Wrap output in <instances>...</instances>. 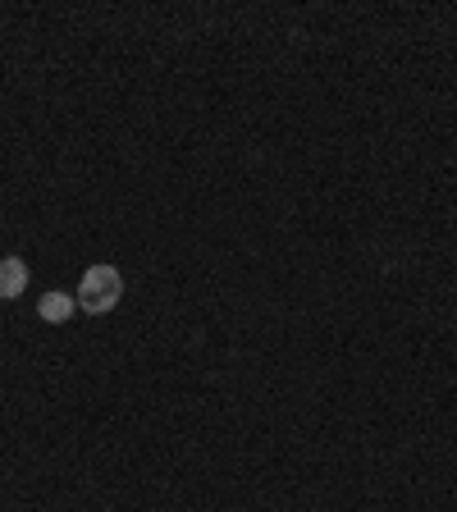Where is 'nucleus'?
Segmentation results:
<instances>
[{"instance_id":"obj_1","label":"nucleus","mask_w":457,"mask_h":512,"mask_svg":"<svg viewBox=\"0 0 457 512\" xmlns=\"http://www.w3.org/2000/svg\"><path fill=\"white\" fill-rule=\"evenodd\" d=\"M78 311L83 316H106V311L119 307V298H124V275H119V266H87L83 270V284H78Z\"/></svg>"},{"instance_id":"obj_3","label":"nucleus","mask_w":457,"mask_h":512,"mask_svg":"<svg viewBox=\"0 0 457 512\" xmlns=\"http://www.w3.org/2000/svg\"><path fill=\"white\" fill-rule=\"evenodd\" d=\"M74 311H78V298L74 293H64V288L42 293V302H37V316H42L46 325H64V320H74Z\"/></svg>"},{"instance_id":"obj_2","label":"nucleus","mask_w":457,"mask_h":512,"mask_svg":"<svg viewBox=\"0 0 457 512\" xmlns=\"http://www.w3.org/2000/svg\"><path fill=\"white\" fill-rule=\"evenodd\" d=\"M28 288V261L23 256H0V302H14Z\"/></svg>"}]
</instances>
